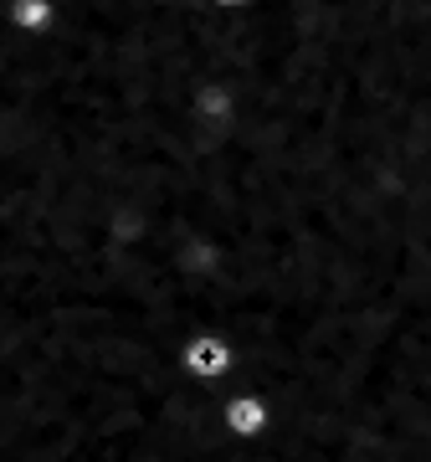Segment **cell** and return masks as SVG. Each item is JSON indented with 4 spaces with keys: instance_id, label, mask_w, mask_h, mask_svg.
<instances>
[{
    "instance_id": "cell-1",
    "label": "cell",
    "mask_w": 431,
    "mask_h": 462,
    "mask_svg": "<svg viewBox=\"0 0 431 462\" xmlns=\"http://www.w3.org/2000/svg\"><path fill=\"white\" fill-rule=\"evenodd\" d=\"M216 421H221V431L236 437V442L267 437V431H272V401H267L262 391H247V385H232V380H226L221 406H216Z\"/></svg>"
},
{
    "instance_id": "cell-2",
    "label": "cell",
    "mask_w": 431,
    "mask_h": 462,
    "mask_svg": "<svg viewBox=\"0 0 431 462\" xmlns=\"http://www.w3.org/2000/svg\"><path fill=\"white\" fill-rule=\"evenodd\" d=\"M180 370L190 380H200V385H221V380L236 375V349L226 334H190L180 345Z\"/></svg>"
},
{
    "instance_id": "cell-3",
    "label": "cell",
    "mask_w": 431,
    "mask_h": 462,
    "mask_svg": "<svg viewBox=\"0 0 431 462\" xmlns=\"http://www.w3.org/2000/svg\"><path fill=\"white\" fill-rule=\"evenodd\" d=\"M206 5H211V11H226V16H232V11H247L252 0H206Z\"/></svg>"
}]
</instances>
